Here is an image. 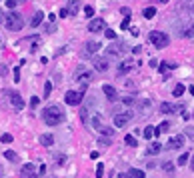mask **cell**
Returning <instances> with one entry per match:
<instances>
[{
  "label": "cell",
  "mask_w": 194,
  "mask_h": 178,
  "mask_svg": "<svg viewBox=\"0 0 194 178\" xmlns=\"http://www.w3.org/2000/svg\"><path fill=\"white\" fill-rule=\"evenodd\" d=\"M42 120H44L48 126H58L60 122H64V112L60 106L56 104H50L42 110Z\"/></svg>",
  "instance_id": "cell-1"
},
{
  "label": "cell",
  "mask_w": 194,
  "mask_h": 178,
  "mask_svg": "<svg viewBox=\"0 0 194 178\" xmlns=\"http://www.w3.org/2000/svg\"><path fill=\"white\" fill-rule=\"evenodd\" d=\"M2 22L4 26H6L8 30H20L24 26V20H22V16H20L18 12H14V10H8V12H4L2 14Z\"/></svg>",
  "instance_id": "cell-2"
},
{
  "label": "cell",
  "mask_w": 194,
  "mask_h": 178,
  "mask_svg": "<svg viewBox=\"0 0 194 178\" xmlns=\"http://www.w3.org/2000/svg\"><path fill=\"white\" fill-rule=\"evenodd\" d=\"M148 40L152 42L156 48H164V46L170 44L168 34H164V32H158V30H152V32H150V34H148Z\"/></svg>",
  "instance_id": "cell-3"
},
{
  "label": "cell",
  "mask_w": 194,
  "mask_h": 178,
  "mask_svg": "<svg viewBox=\"0 0 194 178\" xmlns=\"http://www.w3.org/2000/svg\"><path fill=\"white\" fill-rule=\"evenodd\" d=\"M82 98H84V90H68L64 94V102L68 106H78L82 102Z\"/></svg>",
  "instance_id": "cell-4"
},
{
  "label": "cell",
  "mask_w": 194,
  "mask_h": 178,
  "mask_svg": "<svg viewBox=\"0 0 194 178\" xmlns=\"http://www.w3.org/2000/svg\"><path fill=\"white\" fill-rule=\"evenodd\" d=\"M38 174H40V170H36V166L30 164V162L20 168V178H36Z\"/></svg>",
  "instance_id": "cell-5"
},
{
  "label": "cell",
  "mask_w": 194,
  "mask_h": 178,
  "mask_svg": "<svg viewBox=\"0 0 194 178\" xmlns=\"http://www.w3.org/2000/svg\"><path fill=\"white\" fill-rule=\"evenodd\" d=\"M92 122H94V128H96V130H98L100 134H104V136H114V132H116V130H114V128H110V126H104V124L100 122V118H98V116H94V120H92Z\"/></svg>",
  "instance_id": "cell-6"
},
{
  "label": "cell",
  "mask_w": 194,
  "mask_h": 178,
  "mask_svg": "<svg viewBox=\"0 0 194 178\" xmlns=\"http://www.w3.org/2000/svg\"><path fill=\"white\" fill-rule=\"evenodd\" d=\"M160 112H162V114H176V112H182V106L170 104V102H162V104H160Z\"/></svg>",
  "instance_id": "cell-7"
},
{
  "label": "cell",
  "mask_w": 194,
  "mask_h": 178,
  "mask_svg": "<svg viewBox=\"0 0 194 178\" xmlns=\"http://www.w3.org/2000/svg\"><path fill=\"white\" fill-rule=\"evenodd\" d=\"M182 146H184V136H182V134L170 138L168 142H166V148H168V150H176V148H182Z\"/></svg>",
  "instance_id": "cell-8"
},
{
  "label": "cell",
  "mask_w": 194,
  "mask_h": 178,
  "mask_svg": "<svg viewBox=\"0 0 194 178\" xmlns=\"http://www.w3.org/2000/svg\"><path fill=\"white\" fill-rule=\"evenodd\" d=\"M122 50H124V46H122V42H112V44L106 48V54L108 56H120Z\"/></svg>",
  "instance_id": "cell-9"
},
{
  "label": "cell",
  "mask_w": 194,
  "mask_h": 178,
  "mask_svg": "<svg viewBox=\"0 0 194 178\" xmlns=\"http://www.w3.org/2000/svg\"><path fill=\"white\" fill-rule=\"evenodd\" d=\"M104 26H106V22L102 18H94V20H90V24H88V32H100V30H104Z\"/></svg>",
  "instance_id": "cell-10"
},
{
  "label": "cell",
  "mask_w": 194,
  "mask_h": 178,
  "mask_svg": "<svg viewBox=\"0 0 194 178\" xmlns=\"http://www.w3.org/2000/svg\"><path fill=\"white\" fill-rule=\"evenodd\" d=\"M130 122V114H114V128H124Z\"/></svg>",
  "instance_id": "cell-11"
},
{
  "label": "cell",
  "mask_w": 194,
  "mask_h": 178,
  "mask_svg": "<svg viewBox=\"0 0 194 178\" xmlns=\"http://www.w3.org/2000/svg\"><path fill=\"white\" fill-rule=\"evenodd\" d=\"M8 96H10V102H12V106H14L16 110H18V108H22V106H24V100H22V96H20L18 92H16V90H12V92H10Z\"/></svg>",
  "instance_id": "cell-12"
},
{
  "label": "cell",
  "mask_w": 194,
  "mask_h": 178,
  "mask_svg": "<svg viewBox=\"0 0 194 178\" xmlns=\"http://www.w3.org/2000/svg\"><path fill=\"white\" fill-rule=\"evenodd\" d=\"M102 92L106 94V98H108L110 102H114V100L118 98V94H116V88H114V86H110V84H104V86H102Z\"/></svg>",
  "instance_id": "cell-13"
},
{
  "label": "cell",
  "mask_w": 194,
  "mask_h": 178,
  "mask_svg": "<svg viewBox=\"0 0 194 178\" xmlns=\"http://www.w3.org/2000/svg\"><path fill=\"white\" fill-rule=\"evenodd\" d=\"M94 70L106 72V70H108V60H106V58H94Z\"/></svg>",
  "instance_id": "cell-14"
},
{
  "label": "cell",
  "mask_w": 194,
  "mask_h": 178,
  "mask_svg": "<svg viewBox=\"0 0 194 178\" xmlns=\"http://www.w3.org/2000/svg\"><path fill=\"white\" fill-rule=\"evenodd\" d=\"M100 42H96V40H90V42H86V52L88 54H94V52H98L100 50Z\"/></svg>",
  "instance_id": "cell-15"
},
{
  "label": "cell",
  "mask_w": 194,
  "mask_h": 178,
  "mask_svg": "<svg viewBox=\"0 0 194 178\" xmlns=\"http://www.w3.org/2000/svg\"><path fill=\"white\" fill-rule=\"evenodd\" d=\"M66 8H68L70 14H78V10H80V0H68Z\"/></svg>",
  "instance_id": "cell-16"
},
{
  "label": "cell",
  "mask_w": 194,
  "mask_h": 178,
  "mask_svg": "<svg viewBox=\"0 0 194 178\" xmlns=\"http://www.w3.org/2000/svg\"><path fill=\"white\" fill-rule=\"evenodd\" d=\"M132 70V60H124L120 64V68H118V74H120V76H124V74H128Z\"/></svg>",
  "instance_id": "cell-17"
},
{
  "label": "cell",
  "mask_w": 194,
  "mask_h": 178,
  "mask_svg": "<svg viewBox=\"0 0 194 178\" xmlns=\"http://www.w3.org/2000/svg\"><path fill=\"white\" fill-rule=\"evenodd\" d=\"M40 144H42V146H52V144H54V136H52V134H42V136H40Z\"/></svg>",
  "instance_id": "cell-18"
},
{
  "label": "cell",
  "mask_w": 194,
  "mask_h": 178,
  "mask_svg": "<svg viewBox=\"0 0 194 178\" xmlns=\"http://www.w3.org/2000/svg\"><path fill=\"white\" fill-rule=\"evenodd\" d=\"M180 36H184V38H194V24H188L186 28H182Z\"/></svg>",
  "instance_id": "cell-19"
},
{
  "label": "cell",
  "mask_w": 194,
  "mask_h": 178,
  "mask_svg": "<svg viewBox=\"0 0 194 178\" xmlns=\"http://www.w3.org/2000/svg\"><path fill=\"white\" fill-rule=\"evenodd\" d=\"M158 70H160V74H162V78H164V80H168V78H170V74H168V70H170L168 62H162V64H158Z\"/></svg>",
  "instance_id": "cell-20"
},
{
  "label": "cell",
  "mask_w": 194,
  "mask_h": 178,
  "mask_svg": "<svg viewBox=\"0 0 194 178\" xmlns=\"http://www.w3.org/2000/svg\"><path fill=\"white\" fill-rule=\"evenodd\" d=\"M42 20H44V12H40V10H38V12L32 16V26H34V28H36V26H40Z\"/></svg>",
  "instance_id": "cell-21"
},
{
  "label": "cell",
  "mask_w": 194,
  "mask_h": 178,
  "mask_svg": "<svg viewBox=\"0 0 194 178\" xmlns=\"http://www.w3.org/2000/svg\"><path fill=\"white\" fill-rule=\"evenodd\" d=\"M160 150H162V144H160V142H152L148 146V154H158Z\"/></svg>",
  "instance_id": "cell-22"
},
{
  "label": "cell",
  "mask_w": 194,
  "mask_h": 178,
  "mask_svg": "<svg viewBox=\"0 0 194 178\" xmlns=\"http://www.w3.org/2000/svg\"><path fill=\"white\" fill-rule=\"evenodd\" d=\"M154 14H156V8H152V6H148V8H144L142 10V16H144V18H154Z\"/></svg>",
  "instance_id": "cell-23"
},
{
  "label": "cell",
  "mask_w": 194,
  "mask_h": 178,
  "mask_svg": "<svg viewBox=\"0 0 194 178\" xmlns=\"http://www.w3.org/2000/svg\"><path fill=\"white\" fill-rule=\"evenodd\" d=\"M184 90H186V88H184L182 84H176V86H174V90H172V94H174L176 98H178V96H182V94H184Z\"/></svg>",
  "instance_id": "cell-24"
},
{
  "label": "cell",
  "mask_w": 194,
  "mask_h": 178,
  "mask_svg": "<svg viewBox=\"0 0 194 178\" xmlns=\"http://www.w3.org/2000/svg\"><path fill=\"white\" fill-rule=\"evenodd\" d=\"M152 136H156V130H154V128L152 126H146V128H144V138H152Z\"/></svg>",
  "instance_id": "cell-25"
},
{
  "label": "cell",
  "mask_w": 194,
  "mask_h": 178,
  "mask_svg": "<svg viewBox=\"0 0 194 178\" xmlns=\"http://www.w3.org/2000/svg\"><path fill=\"white\" fill-rule=\"evenodd\" d=\"M168 128H170V124H168V122H162L158 128H156V136H160V134H162V132H166Z\"/></svg>",
  "instance_id": "cell-26"
},
{
  "label": "cell",
  "mask_w": 194,
  "mask_h": 178,
  "mask_svg": "<svg viewBox=\"0 0 194 178\" xmlns=\"http://www.w3.org/2000/svg\"><path fill=\"white\" fill-rule=\"evenodd\" d=\"M4 158H8L10 162H16L18 156H16V152H12V150H6V152H4Z\"/></svg>",
  "instance_id": "cell-27"
},
{
  "label": "cell",
  "mask_w": 194,
  "mask_h": 178,
  "mask_svg": "<svg viewBox=\"0 0 194 178\" xmlns=\"http://www.w3.org/2000/svg\"><path fill=\"white\" fill-rule=\"evenodd\" d=\"M124 142L128 144V146H132V148H134V146H136V144H138V140H136V138H134V136H132V134H128V136L124 138Z\"/></svg>",
  "instance_id": "cell-28"
},
{
  "label": "cell",
  "mask_w": 194,
  "mask_h": 178,
  "mask_svg": "<svg viewBox=\"0 0 194 178\" xmlns=\"http://www.w3.org/2000/svg\"><path fill=\"white\" fill-rule=\"evenodd\" d=\"M128 174H130L132 178H144V172H142V170H138V168H132L130 172H128Z\"/></svg>",
  "instance_id": "cell-29"
},
{
  "label": "cell",
  "mask_w": 194,
  "mask_h": 178,
  "mask_svg": "<svg viewBox=\"0 0 194 178\" xmlns=\"http://www.w3.org/2000/svg\"><path fill=\"white\" fill-rule=\"evenodd\" d=\"M50 92H52V82L48 80V82L44 84V98H48V96H50Z\"/></svg>",
  "instance_id": "cell-30"
},
{
  "label": "cell",
  "mask_w": 194,
  "mask_h": 178,
  "mask_svg": "<svg viewBox=\"0 0 194 178\" xmlns=\"http://www.w3.org/2000/svg\"><path fill=\"white\" fill-rule=\"evenodd\" d=\"M4 4H6V8L14 10L16 6H18V0H4Z\"/></svg>",
  "instance_id": "cell-31"
},
{
  "label": "cell",
  "mask_w": 194,
  "mask_h": 178,
  "mask_svg": "<svg viewBox=\"0 0 194 178\" xmlns=\"http://www.w3.org/2000/svg\"><path fill=\"white\" fill-rule=\"evenodd\" d=\"M0 140H2V142H6V144H10V142H12V140H14V138H12V134H8V132H4V134H2V136H0Z\"/></svg>",
  "instance_id": "cell-32"
},
{
  "label": "cell",
  "mask_w": 194,
  "mask_h": 178,
  "mask_svg": "<svg viewBox=\"0 0 194 178\" xmlns=\"http://www.w3.org/2000/svg\"><path fill=\"white\" fill-rule=\"evenodd\" d=\"M104 36H106V38H108V40H114V38H116V32L108 28V30H104Z\"/></svg>",
  "instance_id": "cell-33"
},
{
  "label": "cell",
  "mask_w": 194,
  "mask_h": 178,
  "mask_svg": "<svg viewBox=\"0 0 194 178\" xmlns=\"http://www.w3.org/2000/svg\"><path fill=\"white\" fill-rule=\"evenodd\" d=\"M184 134H186V136L190 138V140H194V126H186V130H184Z\"/></svg>",
  "instance_id": "cell-34"
},
{
  "label": "cell",
  "mask_w": 194,
  "mask_h": 178,
  "mask_svg": "<svg viewBox=\"0 0 194 178\" xmlns=\"http://www.w3.org/2000/svg\"><path fill=\"white\" fill-rule=\"evenodd\" d=\"M104 176V166H102V162L96 166V178H102Z\"/></svg>",
  "instance_id": "cell-35"
},
{
  "label": "cell",
  "mask_w": 194,
  "mask_h": 178,
  "mask_svg": "<svg viewBox=\"0 0 194 178\" xmlns=\"http://www.w3.org/2000/svg\"><path fill=\"white\" fill-rule=\"evenodd\" d=\"M162 168H164V172H174V164H172V162H164Z\"/></svg>",
  "instance_id": "cell-36"
},
{
  "label": "cell",
  "mask_w": 194,
  "mask_h": 178,
  "mask_svg": "<svg viewBox=\"0 0 194 178\" xmlns=\"http://www.w3.org/2000/svg\"><path fill=\"white\" fill-rule=\"evenodd\" d=\"M38 104H40V98H38V96H32V98H30V106H32V108H36Z\"/></svg>",
  "instance_id": "cell-37"
},
{
  "label": "cell",
  "mask_w": 194,
  "mask_h": 178,
  "mask_svg": "<svg viewBox=\"0 0 194 178\" xmlns=\"http://www.w3.org/2000/svg\"><path fill=\"white\" fill-rule=\"evenodd\" d=\"M188 158H190L188 154H180V158H178V164H180V166H182V164H186V162H188Z\"/></svg>",
  "instance_id": "cell-38"
},
{
  "label": "cell",
  "mask_w": 194,
  "mask_h": 178,
  "mask_svg": "<svg viewBox=\"0 0 194 178\" xmlns=\"http://www.w3.org/2000/svg\"><path fill=\"white\" fill-rule=\"evenodd\" d=\"M90 74H92V72H88V70H84V78H86V80H88V78H90ZM76 78H82V70H78V74H76Z\"/></svg>",
  "instance_id": "cell-39"
},
{
  "label": "cell",
  "mask_w": 194,
  "mask_h": 178,
  "mask_svg": "<svg viewBox=\"0 0 194 178\" xmlns=\"http://www.w3.org/2000/svg\"><path fill=\"white\" fill-rule=\"evenodd\" d=\"M14 82H20V66L14 68Z\"/></svg>",
  "instance_id": "cell-40"
},
{
  "label": "cell",
  "mask_w": 194,
  "mask_h": 178,
  "mask_svg": "<svg viewBox=\"0 0 194 178\" xmlns=\"http://www.w3.org/2000/svg\"><path fill=\"white\" fill-rule=\"evenodd\" d=\"M84 14H86V16H92V14H94V8H92V6H84Z\"/></svg>",
  "instance_id": "cell-41"
},
{
  "label": "cell",
  "mask_w": 194,
  "mask_h": 178,
  "mask_svg": "<svg viewBox=\"0 0 194 178\" xmlns=\"http://www.w3.org/2000/svg\"><path fill=\"white\" fill-rule=\"evenodd\" d=\"M128 26H130V16H126V18H124V20H122V28H124V30H126V28H128Z\"/></svg>",
  "instance_id": "cell-42"
},
{
  "label": "cell",
  "mask_w": 194,
  "mask_h": 178,
  "mask_svg": "<svg viewBox=\"0 0 194 178\" xmlns=\"http://www.w3.org/2000/svg\"><path fill=\"white\" fill-rule=\"evenodd\" d=\"M68 14H70V12H68V8H64V10H60V14H58V16H60V18H66Z\"/></svg>",
  "instance_id": "cell-43"
},
{
  "label": "cell",
  "mask_w": 194,
  "mask_h": 178,
  "mask_svg": "<svg viewBox=\"0 0 194 178\" xmlns=\"http://www.w3.org/2000/svg\"><path fill=\"white\" fill-rule=\"evenodd\" d=\"M122 102H124V104H128V106H130V104H132V98H130V96H126V98H122Z\"/></svg>",
  "instance_id": "cell-44"
},
{
  "label": "cell",
  "mask_w": 194,
  "mask_h": 178,
  "mask_svg": "<svg viewBox=\"0 0 194 178\" xmlns=\"http://www.w3.org/2000/svg\"><path fill=\"white\" fill-rule=\"evenodd\" d=\"M98 156H100V152H96V150H94V152H90V158H92V160H96Z\"/></svg>",
  "instance_id": "cell-45"
},
{
  "label": "cell",
  "mask_w": 194,
  "mask_h": 178,
  "mask_svg": "<svg viewBox=\"0 0 194 178\" xmlns=\"http://www.w3.org/2000/svg\"><path fill=\"white\" fill-rule=\"evenodd\" d=\"M116 178H132L130 174H124V172H120V174H116Z\"/></svg>",
  "instance_id": "cell-46"
},
{
  "label": "cell",
  "mask_w": 194,
  "mask_h": 178,
  "mask_svg": "<svg viewBox=\"0 0 194 178\" xmlns=\"http://www.w3.org/2000/svg\"><path fill=\"white\" fill-rule=\"evenodd\" d=\"M54 30H56L54 24H48V26H46V32H54Z\"/></svg>",
  "instance_id": "cell-47"
},
{
  "label": "cell",
  "mask_w": 194,
  "mask_h": 178,
  "mask_svg": "<svg viewBox=\"0 0 194 178\" xmlns=\"http://www.w3.org/2000/svg\"><path fill=\"white\" fill-rule=\"evenodd\" d=\"M0 72H2V76H4V74L8 72V68H6V66H4V64H2V66H0Z\"/></svg>",
  "instance_id": "cell-48"
},
{
  "label": "cell",
  "mask_w": 194,
  "mask_h": 178,
  "mask_svg": "<svg viewBox=\"0 0 194 178\" xmlns=\"http://www.w3.org/2000/svg\"><path fill=\"white\" fill-rule=\"evenodd\" d=\"M168 66H170V70H174V68H178V64H176V62H168Z\"/></svg>",
  "instance_id": "cell-49"
},
{
  "label": "cell",
  "mask_w": 194,
  "mask_h": 178,
  "mask_svg": "<svg viewBox=\"0 0 194 178\" xmlns=\"http://www.w3.org/2000/svg\"><path fill=\"white\" fill-rule=\"evenodd\" d=\"M190 168H192V170H194V154H192V156H190Z\"/></svg>",
  "instance_id": "cell-50"
},
{
  "label": "cell",
  "mask_w": 194,
  "mask_h": 178,
  "mask_svg": "<svg viewBox=\"0 0 194 178\" xmlns=\"http://www.w3.org/2000/svg\"><path fill=\"white\" fill-rule=\"evenodd\" d=\"M188 90H190V94L194 96V86H190V88H188Z\"/></svg>",
  "instance_id": "cell-51"
},
{
  "label": "cell",
  "mask_w": 194,
  "mask_h": 178,
  "mask_svg": "<svg viewBox=\"0 0 194 178\" xmlns=\"http://www.w3.org/2000/svg\"><path fill=\"white\" fill-rule=\"evenodd\" d=\"M18 2H24V0H18Z\"/></svg>",
  "instance_id": "cell-52"
},
{
  "label": "cell",
  "mask_w": 194,
  "mask_h": 178,
  "mask_svg": "<svg viewBox=\"0 0 194 178\" xmlns=\"http://www.w3.org/2000/svg\"><path fill=\"white\" fill-rule=\"evenodd\" d=\"M192 14H194V10H192Z\"/></svg>",
  "instance_id": "cell-53"
}]
</instances>
